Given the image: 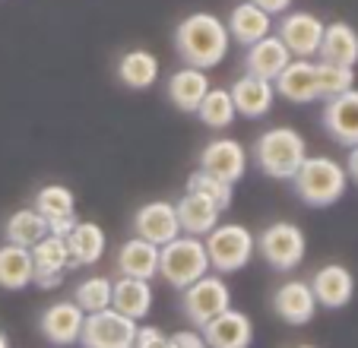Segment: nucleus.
<instances>
[{
	"label": "nucleus",
	"mask_w": 358,
	"mask_h": 348,
	"mask_svg": "<svg viewBox=\"0 0 358 348\" xmlns=\"http://www.w3.org/2000/svg\"><path fill=\"white\" fill-rule=\"evenodd\" d=\"M229 48H231L229 26L216 13H190L175 29V51L190 67L200 70L219 67L229 57Z\"/></svg>",
	"instance_id": "nucleus-1"
},
{
	"label": "nucleus",
	"mask_w": 358,
	"mask_h": 348,
	"mask_svg": "<svg viewBox=\"0 0 358 348\" xmlns=\"http://www.w3.org/2000/svg\"><path fill=\"white\" fill-rule=\"evenodd\" d=\"M254 159L257 168L273 177V181H292L301 161L308 159V146L304 136L292 127H270L257 136L254 143Z\"/></svg>",
	"instance_id": "nucleus-2"
},
{
	"label": "nucleus",
	"mask_w": 358,
	"mask_h": 348,
	"mask_svg": "<svg viewBox=\"0 0 358 348\" xmlns=\"http://www.w3.org/2000/svg\"><path fill=\"white\" fill-rule=\"evenodd\" d=\"M210 273V256H206V244L203 238H171L169 244L159 247V275L169 282L171 288H187L200 275Z\"/></svg>",
	"instance_id": "nucleus-5"
},
{
	"label": "nucleus",
	"mask_w": 358,
	"mask_h": 348,
	"mask_svg": "<svg viewBox=\"0 0 358 348\" xmlns=\"http://www.w3.org/2000/svg\"><path fill=\"white\" fill-rule=\"evenodd\" d=\"M324 127L339 146H358V89H345V92L327 99L324 105Z\"/></svg>",
	"instance_id": "nucleus-13"
},
{
	"label": "nucleus",
	"mask_w": 358,
	"mask_h": 348,
	"mask_svg": "<svg viewBox=\"0 0 358 348\" xmlns=\"http://www.w3.org/2000/svg\"><path fill=\"white\" fill-rule=\"evenodd\" d=\"M115 266L121 275H134V279H156L159 275V247L143 241V238H130L117 247Z\"/></svg>",
	"instance_id": "nucleus-27"
},
{
	"label": "nucleus",
	"mask_w": 358,
	"mask_h": 348,
	"mask_svg": "<svg viewBox=\"0 0 358 348\" xmlns=\"http://www.w3.org/2000/svg\"><path fill=\"white\" fill-rule=\"evenodd\" d=\"M0 348H10V339H7V333L0 329Z\"/></svg>",
	"instance_id": "nucleus-41"
},
{
	"label": "nucleus",
	"mask_w": 358,
	"mask_h": 348,
	"mask_svg": "<svg viewBox=\"0 0 358 348\" xmlns=\"http://www.w3.org/2000/svg\"><path fill=\"white\" fill-rule=\"evenodd\" d=\"M250 3H257V7L266 10L270 16H282V13H289V7H292V0H250Z\"/></svg>",
	"instance_id": "nucleus-39"
},
{
	"label": "nucleus",
	"mask_w": 358,
	"mask_h": 348,
	"mask_svg": "<svg viewBox=\"0 0 358 348\" xmlns=\"http://www.w3.org/2000/svg\"><path fill=\"white\" fill-rule=\"evenodd\" d=\"M273 310H276V317L282 323H289V326H304V323H311L314 314H317V298H314L308 282L292 279V282H285L282 288H276Z\"/></svg>",
	"instance_id": "nucleus-18"
},
{
	"label": "nucleus",
	"mask_w": 358,
	"mask_h": 348,
	"mask_svg": "<svg viewBox=\"0 0 358 348\" xmlns=\"http://www.w3.org/2000/svg\"><path fill=\"white\" fill-rule=\"evenodd\" d=\"M76 212L73 215H57V219H48V235H57V238H67L76 225Z\"/></svg>",
	"instance_id": "nucleus-37"
},
{
	"label": "nucleus",
	"mask_w": 358,
	"mask_h": 348,
	"mask_svg": "<svg viewBox=\"0 0 358 348\" xmlns=\"http://www.w3.org/2000/svg\"><path fill=\"white\" fill-rule=\"evenodd\" d=\"M73 301L80 304L86 314L111 307V279L108 275H89V279H83L73 291Z\"/></svg>",
	"instance_id": "nucleus-33"
},
{
	"label": "nucleus",
	"mask_w": 358,
	"mask_h": 348,
	"mask_svg": "<svg viewBox=\"0 0 358 348\" xmlns=\"http://www.w3.org/2000/svg\"><path fill=\"white\" fill-rule=\"evenodd\" d=\"M292 184H295V194L301 203L324 209L343 200L345 187H349V174H345V168L339 161L327 159V155H314V159L301 161Z\"/></svg>",
	"instance_id": "nucleus-3"
},
{
	"label": "nucleus",
	"mask_w": 358,
	"mask_h": 348,
	"mask_svg": "<svg viewBox=\"0 0 358 348\" xmlns=\"http://www.w3.org/2000/svg\"><path fill=\"white\" fill-rule=\"evenodd\" d=\"M324 26L327 22L314 13H282V22H279V38L289 48L292 57H317L320 38H324Z\"/></svg>",
	"instance_id": "nucleus-11"
},
{
	"label": "nucleus",
	"mask_w": 358,
	"mask_h": 348,
	"mask_svg": "<svg viewBox=\"0 0 358 348\" xmlns=\"http://www.w3.org/2000/svg\"><path fill=\"white\" fill-rule=\"evenodd\" d=\"M257 250L273 269L292 273L304 260L308 238H304L301 225H295V222H273L257 235Z\"/></svg>",
	"instance_id": "nucleus-6"
},
{
	"label": "nucleus",
	"mask_w": 358,
	"mask_h": 348,
	"mask_svg": "<svg viewBox=\"0 0 358 348\" xmlns=\"http://www.w3.org/2000/svg\"><path fill=\"white\" fill-rule=\"evenodd\" d=\"M117 80L124 82L134 92H146V89L156 86L159 80V57L146 48H134V51L121 54L117 61Z\"/></svg>",
	"instance_id": "nucleus-28"
},
{
	"label": "nucleus",
	"mask_w": 358,
	"mask_h": 348,
	"mask_svg": "<svg viewBox=\"0 0 358 348\" xmlns=\"http://www.w3.org/2000/svg\"><path fill=\"white\" fill-rule=\"evenodd\" d=\"M83 320H86V310L80 307L76 301H57L41 314L38 320V329L51 345L57 348H67L80 339V329H83Z\"/></svg>",
	"instance_id": "nucleus-17"
},
{
	"label": "nucleus",
	"mask_w": 358,
	"mask_h": 348,
	"mask_svg": "<svg viewBox=\"0 0 358 348\" xmlns=\"http://www.w3.org/2000/svg\"><path fill=\"white\" fill-rule=\"evenodd\" d=\"M175 339L178 348H203L206 342H203V333H194V329H181V333L171 335Z\"/></svg>",
	"instance_id": "nucleus-38"
},
{
	"label": "nucleus",
	"mask_w": 358,
	"mask_h": 348,
	"mask_svg": "<svg viewBox=\"0 0 358 348\" xmlns=\"http://www.w3.org/2000/svg\"><path fill=\"white\" fill-rule=\"evenodd\" d=\"M181 307H184V314H187V320L203 329L216 314L231 307V291L222 275L206 273L196 282H190L187 288H181Z\"/></svg>",
	"instance_id": "nucleus-8"
},
{
	"label": "nucleus",
	"mask_w": 358,
	"mask_h": 348,
	"mask_svg": "<svg viewBox=\"0 0 358 348\" xmlns=\"http://www.w3.org/2000/svg\"><path fill=\"white\" fill-rule=\"evenodd\" d=\"M231 101H235V111L244 114V117H264V114L273 111V101H276V86L273 80H264V76L244 73L231 82Z\"/></svg>",
	"instance_id": "nucleus-19"
},
{
	"label": "nucleus",
	"mask_w": 358,
	"mask_h": 348,
	"mask_svg": "<svg viewBox=\"0 0 358 348\" xmlns=\"http://www.w3.org/2000/svg\"><path fill=\"white\" fill-rule=\"evenodd\" d=\"M35 209H38L45 219H57V215H73L76 209V196L70 187H64V184H48V187H41L38 194H35Z\"/></svg>",
	"instance_id": "nucleus-32"
},
{
	"label": "nucleus",
	"mask_w": 358,
	"mask_h": 348,
	"mask_svg": "<svg viewBox=\"0 0 358 348\" xmlns=\"http://www.w3.org/2000/svg\"><path fill=\"white\" fill-rule=\"evenodd\" d=\"M210 86H213V82H210V76H206V70L184 64L181 70H175V73L169 76L165 92H169V101L178 108V111L194 114L196 108H200L203 95L210 92Z\"/></svg>",
	"instance_id": "nucleus-20"
},
{
	"label": "nucleus",
	"mask_w": 358,
	"mask_h": 348,
	"mask_svg": "<svg viewBox=\"0 0 358 348\" xmlns=\"http://www.w3.org/2000/svg\"><path fill=\"white\" fill-rule=\"evenodd\" d=\"M355 86V70L352 67H339V64H327L317 61V95L320 99H333V95L345 92Z\"/></svg>",
	"instance_id": "nucleus-35"
},
{
	"label": "nucleus",
	"mask_w": 358,
	"mask_h": 348,
	"mask_svg": "<svg viewBox=\"0 0 358 348\" xmlns=\"http://www.w3.org/2000/svg\"><path fill=\"white\" fill-rule=\"evenodd\" d=\"M32 254V285H38L41 291L57 288L64 282V275L70 273V254H67V241L57 235H45L38 244L29 247Z\"/></svg>",
	"instance_id": "nucleus-9"
},
{
	"label": "nucleus",
	"mask_w": 358,
	"mask_h": 348,
	"mask_svg": "<svg viewBox=\"0 0 358 348\" xmlns=\"http://www.w3.org/2000/svg\"><path fill=\"white\" fill-rule=\"evenodd\" d=\"M136 326H140L136 320L117 314L115 307H105L95 310V314H86L76 342L83 348H134Z\"/></svg>",
	"instance_id": "nucleus-7"
},
{
	"label": "nucleus",
	"mask_w": 358,
	"mask_h": 348,
	"mask_svg": "<svg viewBox=\"0 0 358 348\" xmlns=\"http://www.w3.org/2000/svg\"><path fill=\"white\" fill-rule=\"evenodd\" d=\"M134 348H178L175 339L169 333H162L159 326H136Z\"/></svg>",
	"instance_id": "nucleus-36"
},
{
	"label": "nucleus",
	"mask_w": 358,
	"mask_h": 348,
	"mask_svg": "<svg viewBox=\"0 0 358 348\" xmlns=\"http://www.w3.org/2000/svg\"><path fill=\"white\" fill-rule=\"evenodd\" d=\"M134 235L149 244H156V247H162L171 238H178L181 235V222H178L175 203H169V200L143 203L134 212Z\"/></svg>",
	"instance_id": "nucleus-10"
},
{
	"label": "nucleus",
	"mask_w": 358,
	"mask_h": 348,
	"mask_svg": "<svg viewBox=\"0 0 358 348\" xmlns=\"http://www.w3.org/2000/svg\"><path fill=\"white\" fill-rule=\"evenodd\" d=\"M203 342L206 348H250L254 342V323L241 310L225 307L203 326Z\"/></svg>",
	"instance_id": "nucleus-15"
},
{
	"label": "nucleus",
	"mask_w": 358,
	"mask_h": 348,
	"mask_svg": "<svg viewBox=\"0 0 358 348\" xmlns=\"http://www.w3.org/2000/svg\"><path fill=\"white\" fill-rule=\"evenodd\" d=\"M175 212H178V222H181V231L184 235H194V238H203L210 235L213 228L219 225V215H222V209L216 206V203H210L206 196L200 194H184L181 200L175 203Z\"/></svg>",
	"instance_id": "nucleus-24"
},
{
	"label": "nucleus",
	"mask_w": 358,
	"mask_h": 348,
	"mask_svg": "<svg viewBox=\"0 0 358 348\" xmlns=\"http://www.w3.org/2000/svg\"><path fill=\"white\" fill-rule=\"evenodd\" d=\"M111 307L136 323L146 320V314L152 310V285H149V279L121 275L117 282H111Z\"/></svg>",
	"instance_id": "nucleus-22"
},
{
	"label": "nucleus",
	"mask_w": 358,
	"mask_h": 348,
	"mask_svg": "<svg viewBox=\"0 0 358 348\" xmlns=\"http://www.w3.org/2000/svg\"><path fill=\"white\" fill-rule=\"evenodd\" d=\"M32 254L29 247H20V244H3L0 247V288L7 291H20V288L32 285Z\"/></svg>",
	"instance_id": "nucleus-29"
},
{
	"label": "nucleus",
	"mask_w": 358,
	"mask_h": 348,
	"mask_svg": "<svg viewBox=\"0 0 358 348\" xmlns=\"http://www.w3.org/2000/svg\"><path fill=\"white\" fill-rule=\"evenodd\" d=\"M200 168L216 174V177H222V181H229V184H238L244 177V171H248V152H244V146L238 140L219 136V140L203 146Z\"/></svg>",
	"instance_id": "nucleus-12"
},
{
	"label": "nucleus",
	"mask_w": 358,
	"mask_h": 348,
	"mask_svg": "<svg viewBox=\"0 0 358 348\" xmlns=\"http://www.w3.org/2000/svg\"><path fill=\"white\" fill-rule=\"evenodd\" d=\"M345 174H349V181L358 184V146L349 149V159H345Z\"/></svg>",
	"instance_id": "nucleus-40"
},
{
	"label": "nucleus",
	"mask_w": 358,
	"mask_h": 348,
	"mask_svg": "<svg viewBox=\"0 0 358 348\" xmlns=\"http://www.w3.org/2000/svg\"><path fill=\"white\" fill-rule=\"evenodd\" d=\"M317 57L339 67H355L358 64V32L349 22H327L324 38H320Z\"/></svg>",
	"instance_id": "nucleus-26"
},
{
	"label": "nucleus",
	"mask_w": 358,
	"mask_h": 348,
	"mask_svg": "<svg viewBox=\"0 0 358 348\" xmlns=\"http://www.w3.org/2000/svg\"><path fill=\"white\" fill-rule=\"evenodd\" d=\"M206 238V256H210V266L219 275L229 273H241L250 260H254V250H257V238L248 225H238V222H219Z\"/></svg>",
	"instance_id": "nucleus-4"
},
{
	"label": "nucleus",
	"mask_w": 358,
	"mask_h": 348,
	"mask_svg": "<svg viewBox=\"0 0 358 348\" xmlns=\"http://www.w3.org/2000/svg\"><path fill=\"white\" fill-rule=\"evenodd\" d=\"M295 348H317V345H295Z\"/></svg>",
	"instance_id": "nucleus-42"
},
{
	"label": "nucleus",
	"mask_w": 358,
	"mask_h": 348,
	"mask_svg": "<svg viewBox=\"0 0 358 348\" xmlns=\"http://www.w3.org/2000/svg\"><path fill=\"white\" fill-rule=\"evenodd\" d=\"M289 61H292V54H289V48L282 45V38H279V35H264L260 41L248 45L244 70L254 76H264V80H276Z\"/></svg>",
	"instance_id": "nucleus-21"
},
{
	"label": "nucleus",
	"mask_w": 358,
	"mask_h": 348,
	"mask_svg": "<svg viewBox=\"0 0 358 348\" xmlns=\"http://www.w3.org/2000/svg\"><path fill=\"white\" fill-rule=\"evenodd\" d=\"M229 35L231 41H238V45H254V41H260L264 35L273 32V16L266 13V10H260L257 3H250V0H241L238 7H231V16H229Z\"/></svg>",
	"instance_id": "nucleus-25"
},
{
	"label": "nucleus",
	"mask_w": 358,
	"mask_h": 348,
	"mask_svg": "<svg viewBox=\"0 0 358 348\" xmlns=\"http://www.w3.org/2000/svg\"><path fill=\"white\" fill-rule=\"evenodd\" d=\"M276 95H282L285 101H295V105H308V101H317V61L311 57H292L285 64V70L273 80Z\"/></svg>",
	"instance_id": "nucleus-14"
},
{
	"label": "nucleus",
	"mask_w": 358,
	"mask_h": 348,
	"mask_svg": "<svg viewBox=\"0 0 358 348\" xmlns=\"http://www.w3.org/2000/svg\"><path fill=\"white\" fill-rule=\"evenodd\" d=\"M67 254H70V269H80V266H95L105 254V228L99 222H76L73 231L67 238Z\"/></svg>",
	"instance_id": "nucleus-23"
},
{
	"label": "nucleus",
	"mask_w": 358,
	"mask_h": 348,
	"mask_svg": "<svg viewBox=\"0 0 358 348\" xmlns=\"http://www.w3.org/2000/svg\"><path fill=\"white\" fill-rule=\"evenodd\" d=\"M187 190L190 194L206 196V200L216 203L222 212L231 206V184L222 181V177H216V174H210V171H203V168H196V171L187 177Z\"/></svg>",
	"instance_id": "nucleus-34"
},
{
	"label": "nucleus",
	"mask_w": 358,
	"mask_h": 348,
	"mask_svg": "<svg viewBox=\"0 0 358 348\" xmlns=\"http://www.w3.org/2000/svg\"><path fill=\"white\" fill-rule=\"evenodd\" d=\"M3 235H7L10 244H20V247H32L41 238L48 235V219L38 212V209H16L13 215L3 225Z\"/></svg>",
	"instance_id": "nucleus-30"
},
{
	"label": "nucleus",
	"mask_w": 358,
	"mask_h": 348,
	"mask_svg": "<svg viewBox=\"0 0 358 348\" xmlns=\"http://www.w3.org/2000/svg\"><path fill=\"white\" fill-rule=\"evenodd\" d=\"M196 117L203 121V127H210V130H225L235 124L238 111H235V101H231V92L229 89H213L203 95L200 108H196Z\"/></svg>",
	"instance_id": "nucleus-31"
},
{
	"label": "nucleus",
	"mask_w": 358,
	"mask_h": 348,
	"mask_svg": "<svg viewBox=\"0 0 358 348\" xmlns=\"http://www.w3.org/2000/svg\"><path fill=\"white\" fill-rule=\"evenodd\" d=\"M308 285H311L320 307H330V310L345 307V304L352 301V295H355V275H352L343 263H327V266H320L317 273L311 275Z\"/></svg>",
	"instance_id": "nucleus-16"
}]
</instances>
